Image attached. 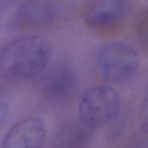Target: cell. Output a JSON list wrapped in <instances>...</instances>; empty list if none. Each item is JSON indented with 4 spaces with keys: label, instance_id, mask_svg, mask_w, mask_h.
I'll return each mask as SVG.
<instances>
[{
    "label": "cell",
    "instance_id": "6da1fadb",
    "mask_svg": "<svg viewBox=\"0 0 148 148\" xmlns=\"http://www.w3.org/2000/svg\"><path fill=\"white\" fill-rule=\"evenodd\" d=\"M53 45L42 36L17 38L7 43L0 53V75L15 81L38 77L46 69L53 56Z\"/></svg>",
    "mask_w": 148,
    "mask_h": 148
},
{
    "label": "cell",
    "instance_id": "7a4b0ae2",
    "mask_svg": "<svg viewBox=\"0 0 148 148\" xmlns=\"http://www.w3.org/2000/svg\"><path fill=\"white\" fill-rule=\"evenodd\" d=\"M121 101L118 91L108 85H97L85 91L79 103V120L89 128L109 124L118 115Z\"/></svg>",
    "mask_w": 148,
    "mask_h": 148
},
{
    "label": "cell",
    "instance_id": "3957f363",
    "mask_svg": "<svg viewBox=\"0 0 148 148\" xmlns=\"http://www.w3.org/2000/svg\"><path fill=\"white\" fill-rule=\"evenodd\" d=\"M139 63L137 50L121 41L106 44L97 56V64L101 74L113 83H124L130 80L137 73Z\"/></svg>",
    "mask_w": 148,
    "mask_h": 148
},
{
    "label": "cell",
    "instance_id": "277c9868",
    "mask_svg": "<svg viewBox=\"0 0 148 148\" xmlns=\"http://www.w3.org/2000/svg\"><path fill=\"white\" fill-rule=\"evenodd\" d=\"M78 79L72 66L59 63L46 69L37 78L36 87L42 95L55 103H68L78 90Z\"/></svg>",
    "mask_w": 148,
    "mask_h": 148
},
{
    "label": "cell",
    "instance_id": "5b68a950",
    "mask_svg": "<svg viewBox=\"0 0 148 148\" xmlns=\"http://www.w3.org/2000/svg\"><path fill=\"white\" fill-rule=\"evenodd\" d=\"M129 8V0H92L85 10L84 19L93 30H108L125 19Z\"/></svg>",
    "mask_w": 148,
    "mask_h": 148
},
{
    "label": "cell",
    "instance_id": "8992f818",
    "mask_svg": "<svg viewBox=\"0 0 148 148\" xmlns=\"http://www.w3.org/2000/svg\"><path fill=\"white\" fill-rule=\"evenodd\" d=\"M45 124L40 119L29 116L13 124L7 131L1 148H43Z\"/></svg>",
    "mask_w": 148,
    "mask_h": 148
},
{
    "label": "cell",
    "instance_id": "52a82bcc",
    "mask_svg": "<svg viewBox=\"0 0 148 148\" xmlns=\"http://www.w3.org/2000/svg\"><path fill=\"white\" fill-rule=\"evenodd\" d=\"M61 14V7L52 0H27L19 6L14 21L23 27H40L51 24Z\"/></svg>",
    "mask_w": 148,
    "mask_h": 148
},
{
    "label": "cell",
    "instance_id": "ba28073f",
    "mask_svg": "<svg viewBox=\"0 0 148 148\" xmlns=\"http://www.w3.org/2000/svg\"><path fill=\"white\" fill-rule=\"evenodd\" d=\"M93 140V130L80 121H70L59 127L55 134L57 148H89Z\"/></svg>",
    "mask_w": 148,
    "mask_h": 148
},
{
    "label": "cell",
    "instance_id": "9c48e42d",
    "mask_svg": "<svg viewBox=\"0 0 148 148\" xmlns=\"http://www.w3.org/2000/svg\"><path fill=\"white\" fill-rule=\"evenodd\" d=\"M136 33L140 44L148 51V10L139 19Z\"/></svg>",
    "mask_w": 148,
    "mask_h": 148
},
{
    "label": "cell",
    "instance_id": "30bf717a",
    "mask_svg": "<svg viewBox=\"0 0 148 148\" xmlns=\"http://www.w3.org/2000/svg\"><path fill=\"white\" fill-rule=\"evenodd\" d=\"M140 124L141 128L148 132V92L145 96L140 108Z\"/></svg>",
    "mask_w": 148,
    "mask_h": 148
}]
</instances>
